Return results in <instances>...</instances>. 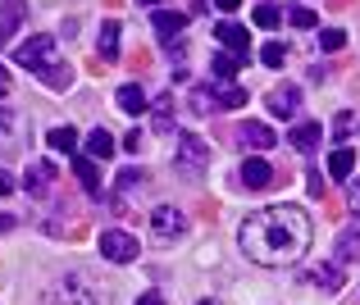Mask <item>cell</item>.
Segmentation results:
<instances>
[{"label":"cell","mask_w":360,"mask_h":305,"mask_svg":"<svg viewBox=\"0 0 360 305\" xmlns=\"http://www.w3.org/2000/svg\"><path fill=\"white\" fill-rule=\"evenodd\" d=\"M310 214L301 205H269L255 209L242 223L238 242L246 251V260L264 264V269H283V264H297L310 251Z\"/></svg>","instance_id":"obj_1"},{"label":"cell","mask_w":360,"mask_h":305,"mask_svg":"<svg viewBox=\"0 0 360 305\" xmlns=\"http://www.w3.org/2000/svg\"><path fill=\"white\" fill-rule=\"evenodd\" d=\"M14 64L27 73H46L55 64V37L51 32H37V37H23L14 46Z\"/></svg>","instance_id":"obj_2"},{"label":"cell","mask_w":360,"mask_h":305,"mask_svg":"<svg viewBox=\"0 0 360 305\" xmlns=\"http://www.w3.org/2000/svg\"><path fill=\"white\" fill-rule=\"evenodd\" d=\"M101 255H105V260H115V264H128V260H137V237L132 233H123V228H105V233H101Z\"/></svg>","instance_id":"obj_3"},{"label":"cell","mask_w":360,"mask_h":305,"mask_svg":"<svg viewBox=\"0 0 360 305\" xmlns=\"http://www.w3.org/2000/svg\"><path fill=\"white\" fill-rule=\"evenodd\" d=\"M205 164H210V146H205L201 137H192V132H183V137H178V169H183L187 178H201Z\"/></svg>","instance_id":"obj_4"},{"label":"cell","mask_w":360,"mask_h":305,"mask_svg":"<svg viewBox=\"0 0 360 305\" xmlns=\"http://www.w3.org/2000/svg\"><path fill=\"white\" fill-rule=\"evenodd\" d=\"M150 233L160 237V242H178V237H187V214L174 205H155V214H150Z\"/></svg>","instance_id":"obj_5"},{"label":"cell","mask_w":360,"mask_h":305,"mask_svg":"<svg viewBox=\"0 0 360 305\" xmlns=\"http://www.w3.org/2000/svg\"><path fill=\"white\" fill-rule=\"evenodd\" d=\"M41 305H96V297H91L78 278H60V283H51V292L41 297Z\"/></svg>","instance_id":"obj_6"},{"label":"cell","mask_w":360,"mask_h":305,"mask_svg":"<svg viewBox=\"0 0 360 305\" xmlns=\"http://www.w3.org/2000/svg\"><path fill=\"white\" fill-rule=\"evenodd\" d=\"M55 178H60V164H55V160H32L27 174H23V192L27 196H46Z\"/></svg>","instance_id":"obj_7"},{"label":"cell","mask_w":360,"mask_h":305,"mask_svg":"<svg viewBox=\"0 0 360 305\" xmlns=\"http://www.w3.org/2000/svg\"><path fill=\"white\" fill-rule=\"evenodd\" d=\"M214 37H219L224 46H233V55L251 60V27L246 23H214Z\"/></svg>","instance_id":"obj_8"},{"label":"cell","mask_w":360,"mask_h":305,"mask_svg":"<svg viewBox=\"0 0 360 305\" xmlns=\"http://www.w3.org/2000/svg\"><path fill=\"white\" fill-rule=\"evenodd\" d=\"M27 18V5L23 0H5L0 5V46H9V37L18 32V23Z\"/></svg>","instance_id":"obj_9"},{"label":"cell","mask_w":360,"mask_h":305,"mask_svg":"<svg viewBox=\"0 0 360 305\" xmlns=\"http://www.w3.org/2000/svg\"><path fill=\"white\" fill-rule=\"evenodd\" d=\"M319 137H324V128L319 123H297V128L288 132V141L301 150V155H310V150H319Z\"/></svg>","instance_id":"obj_10"},{"label":"cell","mask_w":360,"mask_h":305,"mask_svg":"<svg viewBox=\"0 0 360 305\" xmlns=\"http://www.w3.org/2000/svg\"><path fill=\"white\" fill-rule=\"evenodd\" d=\"M96 51H101V60H105V64H115V60H119V23H115V18H105V23H101V32H96Z\"/></svg>","instance_id":"obj_11"},{"label":"cell","mask_w":360,"mask_h":305,"mask_svg":"<svg viewBox=\"0 0 360 305\" xmlns=\"http://www.w3.org/2000/svg\"><path fill=\"white\" fill-rule=\"evenodd\" d=\"M274 141H278V132L269 123H246L242 128V146H251V150H269Z\"/></svg>","instance_id":"obj_12"},{"label":"cell","mask_w":360,"mask_h":305,"mask_svg":"<svg viewBox=\"0 0 360 305\" xmlns=\"http://www.w3.org/2000/svg\"><path fill=\"white\" fill-rule=\"evenodd\" d=\"M73 174H78L82 192L101 196V169H96V160H91V155H78V160H73Z\"/></svg>","instance_id":"obj_13"},{"label":"cell","mask_w":360,"mask_h":305,"mask_svg":"<svg viewBox=\"0 0 360 305\" xmlns=\"http://www.w3.org/2000/svg\"><path fill=\"white\" fill-rule=\"evenodd\" d=\"M242 55H233V51H219V55H210V73L214 78H224V82H233L238 78V69H242Z\"/></svg>","instance_id":"obj_14"},{"label":"cell","mask_w":360,"mask_h":305,"mask_svg":"<svg viewBox=\"0 0 360 305\" xmlns=\"http://www.w3.org/2000/svg\"><path fill=\"white\" fill-rule=\"evenodd\" d=\"M328 174L338 178V183H347V178L356 174V150H347V146H338L333 155H328Z\"/></svg>","instance_id":"obj_15"},{"label":"cell","mask_w":360,"mask_h":305,"mask_svg":"<svg viewBox=\"0 0 360 305\" xmlns=\"http://www.w3.org/2000/svg\"><path fill=\"white\" fill-rule=\"evenodd\" d=\"M242 183L260 192V187H269V183H274V169L264 164V160H246V164H242Z\"/></svg>","instance_id":"obj_16"},{"label":"cell","mask_w":360,"mask_h":305,"mask_svg":"<svg viewBox=\"0 0 360 305\" xmlns=\"http://www.w3.org/2000/svg\"><path fill=\"white\" fill-rule=\"evenodd\" d=\"M119 110H123V114H132V119H137V114L146 110V91H141L137 82H123V87H119Z\"/></svg>","instance_id":"obj_17"},{"label":"cell","mask_w":360,"mask_h":305,"mask_svg":"<svg viewBox=\"0 0 360 305\" xmlns=\"http://www.w3.org/2000/svg\"><path fill=\"white\" fill-rule=\"evenodd\" d=\"M269 110H274V114H283V119H292V114L301 110V91H297V87L274 91V96H269Z\"/></svg>","instance_id":"obj_18"},{"label":"cell","mask_w":360,"mask_h":305,"mask_svg":"<svg viewBox=\"0 0 360 305\" xmlns=\"http://www.w3.org/2000/svg\"><path fill=\"white\" fill-rule=\"evenodd\" d=\"M82 155H91V160H115V137H110L105 128H96L87 137V150H82Z\"/></svg>","instance_id":"obj_19"},{"label":"cell","mask_w":360,"mask_h":305,"mask_svg":"<svg viewBox=\"0 0 360 305\" xmlns=\"http://www.w3.org/2000/svg\"><path fill=\"white\" fill-rule=\"evenodd\" d=\"M150 18H155V32L165 37V41H169L174 32H183V27H187V14H169V9H155Z\"/></svg>","instance_id":"obj_20"},{"label":"cell","mask_w":360,"mask_h":305,"mask_svg":"<svg viewBox=\"0 0 360 305\" xmlns=\"http://www.w3.org/2000/svg\"><path fill=\"white\" fill-rule=\"evenodd\" d=\"M46 141H51V150H64V155H69V150H78V128H69V123H64V128H51Z\"/></svg>","instance_id":"obj_21"},{"label":"cell","mask_w":360,"mask_h":305,"mask_svg":"<svg viewBox=\"0 0 360 305\" xmlns=\"http://www.w3.org/2000/svg\"><path fill=\"white\" fill-rule=\"evenodd\" d=\"M214 100H219V110H242V105H246V87H238V82H224V87L214 91Z\"/></svg>","instance_id":"obj_22"},{"label":"cell","mask_w":360,"mask_h":305,"mask_svg":"<svg viewBox=\"0 0 360 305\" xmlns=\"http://www.w3.org/2000/svg\"><path fill=\"white\" fill-rule=\"evenodd\" d=\"M310 283L324 287V292H338V287H342V269H338V264H319V269L310 273Z\"/></svg>","instance_id":"obj_23"},{"label":"cell","mask_w":360,"mask_h":305,"mask_svg":"<svg viewBox=\"0 0 360 305\" xmlns=\"http://www.w3.org/2000/svg\"><path fill=\"white\" fill-rule=\"evenodd\" d=\"M260 64H264V69H283V64H288V46H283V41L260 46Z\"/></svg>","instance_id":"obj_24"},{"label":"cell","mask_w":360,"mask_h":305,"mask_svg":"<svg viewBox=\"0 0 360 305\" xmlns=\"http://www.w3.org/2000/svg\"><path fill=\"white\" fill-rule=\"evenodd\" d=\"M41 82H46V87H51V91H64V87H69V82H73L69 64H51V69L41 73Z\"/></svg>","instance_id":"obj_25"},{"label":"cell","mask_w":360,"mask_h":305,"mask_svg":"<svg viewBox=\"0 0 360 305\" xmlns=\"http://www.w3.org/2000/svg\"><path fill=\"white\" fill-rule=\"evenodd\" d=\"M338 255H342V260H360V233H356V228L338 237Z\"/></svg>","instance_id":"obj_26"},{"label":"cell","mask_w":360,"mask_h":305,"mask_svg":"<svg viewBox=\"0 0 360 305\" xmlns=\"http://www.w3.org/2000/svg\"><path fill=\"white\" fill-rule=\"evenodd\" d=\"M342 46H347L342 27H324V32H319V51H342Z\"/></svg>","instance_id":"obj_27"},{"label":"cell","mask_w":360,"mask_h":305,"mask_svg":"<svg viewBox=\"0 0 360 305\" xmlns=\"http://www.w3.org/2000/svg\"><path fill=\"white\" fill-rule=\"evenodd\" d=\"M255 27H278L283 23V14H278V9H274V5H255Z\"/></svg>","instance_id":"obj_28"},{"label":"cell","mask_w":360,"mask_h":305,"mask_svg":"<svg viewBox=\"0 0 360 305\" xmlns=\"http://www.w3.org/2000/svg\"><path fill=\"white\" fill-rule=\"evenodd\" d=\"M288 18H292V27H315V23H319V18H315V9H306V5H297Z\"/></svg>","instance_id":"obj_29"},{"label":"cell","mask_w":360,"mask_h":305,"mask_svg":"<svg viewBox=\"0 0 360 305\" xmlns=\"http://www.w3.org/2000/svg\"><path fill=\"white\" fill-rule=\"evenodd\" d=\"M352 128H356V114H338V119H333V137H338V141L352 137Z\"/></svg>","instance_id":"obj_30"},{"label":"cell","mask_w":360,"mask_h":305,"mask_svg":"<svg viewBox=\"0 0 360 305\" xmlns=\"http://www.w3.org/2000/svg\"><path fill=\"white\" fill-rule=\"evenodd\" d=\"M141 183V169H123L119 174V192H128V187H137Z\"/></svg>","instance_id":"obj_31"},{"label":"cell","mask_w":360,"mask_h":305,"mask_svg":"<svg viewBox=\"0 0 360 305\" xmlns=\"http://www.w3.org/2000/svg\"><path fill=\"white\" fill-rule=\"evenodd\" d=\"M14 123H18V119H14V114H9V110H0V137H5V141H9V137H14Z\"/></svg>","instance_id":"obj_32"},{"label":"cell","mask_w":360,"mask_h":305,"mask_svg":"<svg viewBox=\"0 0 360 305\" xmlns=\"http://www.w3.org/2000/svg\"><path fill=\"white\" fill-rule=\"evenodd\" d=\"M347 201H352V214H356V223H360V174H356L352 192H347Z\"/></svg>","instance_id":"obj_33"},{"label":"cell","mask_w":360,"mask_h":305,"mask_svg":"<svg viewBox=\"0 0 360 305\" xmlns=\"http://www.w3.org/2000/svg\"><path fill=\"white\" fill-rule=\"evenodd\" d=\"M137 305H165V297H160V292H141Z\"/></svg>","instance_id":"obj_34"},{"label":"cell","mask_w":360,"mask_h":305,"mask_svg":"<svg viewBox=\"0 0 360 305\" xmlns=\"http://www.w3.org/2000/svg\"><path fill=\"white\" fill-rule=\"evenodd\" d=\"M9 192H14V178H9L5 169H0V196H9Z\"/></svg>","instance_id":"obj_35"},{"label":"cell","mask_w":360,"mask_h":305,"mask_svg":"<svg viewBox=\"0 0 360 305\" xmlns=\"http://www.w3.org/2000/svg\"><path fill=\"white\" fill-rule=\"evenodd\" d=\"M238 5H242V0H214V9H224V14H233Z\"/></svg>","instance_id":"obj_36"},{"label":"cell","mask_w":360,"mask_h":305,"mask_svg":"<svg viewBox=\"0 0 360 305\" xmlns=\"http://www.w3.org/2000/svg\"><path fill=\"white\" fill-rule=\"evenodd\" d=\"M14 223H18L14 214H0V233H9V228H14Z\"/></svg>","instance_id":"obj_37"},{"label":"cell","mask_w":360,"mask_h":305,"mask_svg":"<svg viewBox=\"0 0 360 305\" xmlns=\"http://www.w3.org/2000/svg\"><path fill=\"white\" fill-rule=\"evenodd\" d=\"M5 96H9V73L0 69V100H5Z\"/></svg>","instance_id":"obj_38"},{"label":"cell","mask_w":360,"mask_h":305,"mask_svg":"<svg viewBox=\"0 0 360 305\" xmlns=\"http://www.w3.org/2000/svg\"><path fill=\"white\" fill-rule=\"evenodd\" d=\"M137 5H160V0H137Z\"/></svg>","instance_id":"obj_39"},{"label":"cell","mask_w":360,"mask_h":305,"mask_svg":"<svg viewBox=\"0 0 360 305\" xmlns=\"http://www.w3.org/2000/svg\"><path fill=\"white\" fill-rule=\"evenodd\" d=\"M201 305H219V301H201Z\"/></svg>","instance_id":"obj_40"}]
</instances>
